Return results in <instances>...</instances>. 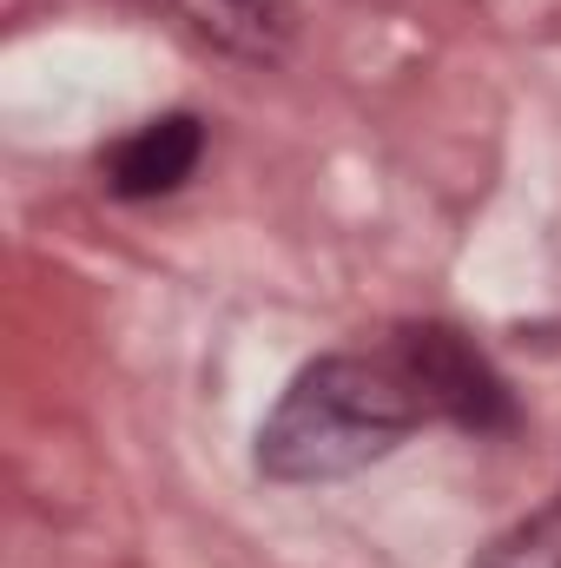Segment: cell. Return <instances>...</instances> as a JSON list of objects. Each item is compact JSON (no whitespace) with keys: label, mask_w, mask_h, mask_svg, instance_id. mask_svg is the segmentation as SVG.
Wrapping results in <instances>:
<instances>
[{"label":"cell","mask_w":561,"mask_h":568,"mask_svg":"<svg viewBox=\"0 0 561 568\" xmlns=\"http://www.w3.org/2000/svg\"><path fill=\"white\" fill-rule=\"evenodd\" d=\"M422 424L436 417L390 351H330L290 377L258 424V469L272 483H337L384 463Z\"/></svg>","instance_id":"obj_1"},{"label":"cell","mask_w":561,"mask_h":568,"mask_svg":"<svg viewBox=\"0 0 561 568\" xmlns=\"http://www.w3.org/2000/svg\"><path fill=\"white\" fill-rule=\"evenodd\" d=\"M404 377L422 390L429 417L456 429H476V436H496V429H516V390L502 384V371L476 351V337H462L456 324H397L390 344H384Z\"/></svg>","instance_id":"obj_2"},{"label":"cell","mask_w":561,"mask_h":568,"mask_svg":"<svg viewBox=\"0 0 561 568\" xmlns=\"http://www.w3.org/2000/svg\"><path fill=\"white\" fill-rule=\"evenodd\" d=\"M198 159H205V126H198V113H159V120L133 126L126 140L100 159V185H106L113 199H126V205L165 199V192H178V185L198 172Z\"/></svg>","instance_id":"obj_3"},{"label":"cell","mask_w":561,"mask_h":568,"mask_svg":"<svg viewBox=\"0 0 561 568\" xmlns=\"http://www.w3.org/2000/svg\"><path fill=\"white\" fill-rule=\"evenodd\" d=\"M178 20L245 67H278L297 47V0H172Z\"/></svg>","instance_id":"obj_4"},{"label":"cell","mask_w":561,"mask_h":568,"mask_svg":"<svg viewBox=\"0 0 561 568\" xmlns=\"http://www.w3.org/2000/svg\"><path fill=\"white\" fill-rule=\"evenodd\" d=\"M476 568H561V489L516 529H502Z\"/></svg>","instance_id":"obj_5"}]
</instances>
